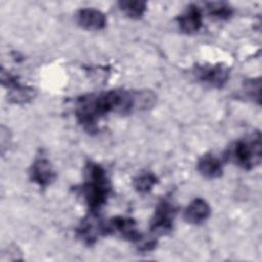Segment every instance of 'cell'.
I'll list each match as a JSON object with an SVG mask.
<instances>
[{
  "instance_id": "6da1fadb",
  "label": "cell",
  "mask_w": 262,
  "mask_h": 262,
  "mask_svg": "<svg viewBox=\"0 0 262 262\" xmlns=\"http://www.w3.org/2000/svg\"><path fill=\"white\" fill-rule=\"evenodd\" d=\"M155 96L147 91L134 92L113 89L99 93H89L77 98L75 116L82 127L92 133L97 131V123L110 113L127 115L137 108L154 104Z\"/></svg>"
},
{
  "instance_id": "7a4b0ae2",
  "label": "cell",
  "mask_w": 262,
  "mask_h": 262,
  "mask_svg": "<svg viewBox=\"0 0 262 262\" xmlns=\"http://www.w3.org/2000/svg\"><path fill=\"white\" fill-rule=\"evenodd\" d=\"M111 190V181L104 168L97 163H88L84 169V182L81 186V193L89 211L97 213L107 202Z\"/></svg>"
},
{
  "instance_id": "3957f363",
  "label": "cell",
  "mask_w": 262,
  "mask_h": 262,
  "mask_svg": "<svg viewBox=\"0 0 262 262\" xmlns=\"http://www.w3.org/2000/svg\"><path fill=\"white\" fill-rule=\"evenodd\" d=\"M226 158L244 170H252L259 166L262 160L260 131L235 141L227 150Z\"/></svg>"
},
{
  "instance_id": "277c9868",
  "label": "cell",
  "mask_w": 262,
  "mask_h": 262,
  "mask_svg": "<svg viewBox=\"0 0 262 262\" xmlns=\"http://www.w3.org/2000/svg\"><path fill=\"white\" fill-rule=\"evenodd\" d=\"M176 212L177 209L170 200L163 199L159 202L150 219V232L158 235L171 232L174 227Z\"/></svg>"
},
{
  "instance_id": "5b68a950",
  "label": "cell",
  "mask_w": 262,
  "mask_h": 262,
  "mask_svg": "<svg viewBox=\"0 0 262 262\" xmlns=\"http://www.w3.org/2000/svg\"><path fill=\"white\" fill-rule=\"evenodd\" d=\"M192 73L199 81L215 88L223 87L229 79V69L223 63L196 64Z\"/></svg>"
},
{
  "instance_id": "8992f818",
  "label": "cell",
  "mask_w": 262,
  "mask_h": 262,
  "mask_svg": "<svg viewBox=\"0 0 262 262\" xmlns=\"http://www.w3.org/2000/svg\"><path fill=\"white\" fill-rule=\"evenodd\" d=\"M106 235L119 234L124 239L132 243L140 244L143 241L142 234L137 230L136 222L134 219L123 216H116L105 223Z\"/></svg>"
},
{
  "instance_id": "52a82bcc",
  "label": "cell",
  "mask_w": 262,
  "mask_h": 262,
  "mask_svg": "<svg viewBox=\"0 0 262 262\" xmlns=\"http://www.w3.org/2000/svg\"><path fill=\"white\" fill-rule=\"evenodd\" d=\"M77 236L86 245H93L98 236L106 235L105 222H102L97 213L89 212V215L81 221L77 227Z\"/></svg>"
},
{
  "instance_id": "ba28073f",
  "label": "cell",
  "mask_w": 262,
  "mask_h": 262,
  "mask_svg": "<svg viewBox=\"0 0 262 262\" xmlns=\"http://www.w3.org/2000/svg\"><path fill=\"white\" fill-rule=\"evenodd\" d=\"M30 178L40 187L45 188L50 185L56 178L51 163L44 156H38L30 168Z\"/></svg>"
},
{
  "instance_id": "9c48e42d",
  "label": "cell",
  "mask_w": 262,
  "mask_h": 262,
  "mask_svg": "<svg viewBox=\"0 0 262 262\" xmlns=\"http://www.w3.org/2000/svg\"><path fill=\"white\" fill-rule=\"evenodd\" d=\"M177 24L182 33L194 34L203 26V13L198 5L190 4L177 17Z\"/></svg>"
},
{
  "instance_id": "30bf717a",
  "label": "cell",
  "mask_w": 262,
  "mask_h": 262,
  "mask_svg": "<svg viewBox=\"0 0 262 262\" xmlns=\"http://www.w3.org/2000/svg\"><path fill=\"white\" fill-rule=\"evenodd\" d=\"M80 27L88 31H99L106 26V17L102 11L93 7L81 8L76 14Z\"/></svg>"
},
{
  "instance_id": "8fae6325",
  "label": "cell",
  "mask_w": 262,
  "mask_h": 262,
  "mask_svg": "<svg viewBox=\"0 0 262 262\" xmlns=\"http://www.w3.org/2000/svg\"><path fill=\"white\" fill-rule=\"evenodd\" d=\"M211 214V207L208 202L202 198L192 200L183 212L184 220L193 225L205 222Z\"/></svg>"
},
{
  "instance_id": "7c38bea8",
  "label": "cell",
  "mask_w": 262,
  "mask_h": 262,
  "mask_svg": "<svg viewBox=\"0 0 262 262\" xmlns=\"http://www.w3.org/2000/svg\"><path fill=\"white\" fill-rule=\"evenodd\" d=\"M196 169L201 175L206 178H218L223 173V165L220 159L213 154H205L202 156L196 164Z\"/></svg>"
},
{
  "instance_id": "4fadbf2b",
  "label": "cell",
  "mask_w": 262,
  "mask_h": 262,
  "mask_svg": "<svg viewBox=\"0 0 262 262\" xmlns=\"http://www.w3.org/2000/svg\"><path fill=\"white\" fill-rule=\"evenodd\" d=\"M36 96V90L27 85H23L17 83L13 87L9 88L8 91V100L15 104H24L28 103L34 99Z\"/></svg>"
},
{
  "instance_id": "5bb4252c",
  "label": "cell",
  "mask_w": 262,
  "mask_h": 262,
  "mask_svg": "<svg viewBox=\"0 0 262 262\" xmlns=\"http://www.w3.org/2000/svg\"><path fill=\"white\" fill-rule=\"evenodd\" d=\"M118 4L121 11L132 19L141 18L147 8V4L144 1H120Z\"/></svg>"
},
{
  "instance_id": "9a60e30c",
  "label": "cell",
  "mask_w": 262,
  "mask_h": 262,
  "mask_svg": "<svg viewBox=\"0 0 262 262\" xmlns=\"http://www.w3.org/2000/svg\"><path fill=\"white\" fill-rule=\"evenodd\" d=\"M158 183V177L151 172H143L133 179V186L139 193H147Z\"/></svg>"
},
{
  "instance_id": "2e32d148",
  "label": "cell",
  "mask_w": 262,
  "mask_h": 262,
  "mask_svg": "<svg viewBox=\"0 0 262 262\" xmlns=\"http://www.w3.org/2000/svg\"><path fill=\"white\" fill-rule=\"evenodd\" d=\"M207 10H208V14L212 18L219 19V20L228 19L233 13V9L228 3L220 2V1L207 3Z\"/></svg>"
}]
</instances>
